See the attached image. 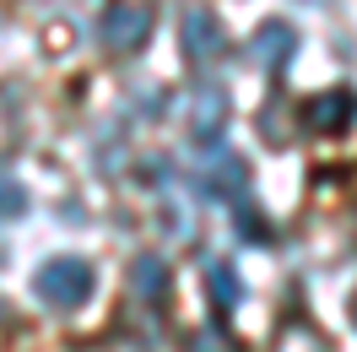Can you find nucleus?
Masks as SVG:
<instances>
[{
  "label": "nucleus",
  "mask_w": 357,
  "mask_h": 352,
  "mask_svg": "<svg viewBox=\"0 0 357 352\" xmlns=\"http://www.w3.org/2000/svg\"><path fill=\"white\" fill-rule=\"evenodd\" d=\"M249 49H255V66L266 71V76H282V71L292 66V54H298V27L282 22V17H271V22L255 27Z\"/></svg>",
  "instance_id": "nucleus-7"
},
{
  "label": "nucleus",
  "mask_w": 357,
  "mask_h": 352,
  "mask_svg": "<svg viewBox=\"0 0 357 352\" xmlns=\"http://www.w3.org/2000/svg\"><path fill=\"white\" fill-rule=\"evenodd\" d=\"M238 239H244V244H271V222L260 217L249 200L238 206Z\"/></svg>",
  "instance_id": "nucleus-10"
},
{
  "label": "nucleus",
  "mask_w": 357,
  "mask_h": 352,
  "mask_svg": "<svg viewBox=\"0 0 357 352\" xmlns=\"http://www.w3.org/2000/svg\"><path fill=\"white\" fill-rule=\"evenodd\" d=\"M130 287H135V298L157 304V298L168 293V265L157 261V255H141V261L130 265Z\"/></svg>",
  "instance_id": "nucleus-8"
},
{
  "label": "nucleus",
  "mask_w": 357,
  "mask_h": 352,
  "mask_svg": "<svg viewBox=\"0 0 357 352\" xmlns=\"http://www.w3.org/2000/svg\"><path fill=\"white\" fill-rule=\"evenodd\" d=\"M22 212H27V190H22V179L0 174V217H22Z\"/></svg>",
  "instance_id": "nucleus-11"
},
{
  "label": "nucleus",
  "mask_w": 357,
  "mask_h": 352,
  "mask_svg": "<svg viewBox=\"0 0 357 352\" xmlns=\"http://www.w3.org/2000/svg\"><path fill=\"white\" fill-rule=\"evenodd\" d=\"M222 125H227V92L217 82H201L190 92V103H184V131H190L195 147H217Z\"/></svg>",
  "instance_id": "nucleus-4"
},
{
  "label": "nucleus",
  "mask_w": 357,
  "mask_h": 352,
  "mask_svg": "<svg viewBox=\"0 0 357 352\" xmlns=\"http://www.w3.org/2000/svg\"><path fill=\"white\" fill-rule=\"evenodd\" d=\"M352 309H357V304H352Z\"/></svg>",
  "instance_id": "nucleus-13"
},
{
  "label": "nucleus",
  "mask_w": 357,
  "mask_h": 352,
  "mask_svg": "<svg viewBox=\"0 0 357 352\" xmlns=\"http://www.w3.org/2000/svg\"><path fill=\"white\" fill-rule=\"evenodd\" d=\"M92 287H98V271H92V261H82V255H54V261H44L38 277H33V293H38L49 309H60V314L82 309L92 298Z\"/></svg>",
  "instance_id": "nucleus-1"
},
{
  "label": "nucleus",
  "mask_w": 357,
  "mask_h": 352,
  "mask_svg": "<svg viewBox=\"0 0 357 352\" xmlns=\"http://www.w3.org/2000/svg\"><path fill=\"white\" fill-rule=\"evenodd\" d=\"M152 6L146 0H114L109 11H103V22H98V38H103V49H114V54H135V49L152 38Z\"/></svg>",
  "instance_id": "nucleus-2"
},
{
  "label": "nucleus",
  "mask_w": 357,
  "mask_h": 352,
  "mask_svg": "<svg viewBox=\"0 0 357 352\" xmlns=\"http://www.w3.org/2000/svg\"><path fill=\"white\" fill-rule=\"evenodd\" d=\"M206 287H211V298L222 304V314L238 309V298H244V282H238V271L227 261H206Z\"/></svg>",
  "instance_id": "nucleus-9"
},
{
  "label": "nucleus",
  "mask_w": 357,
  "mask_h": 352,
  "mask_svg": "<svg viewBox=\"0 0 357 352\" xmlns=\"http://www.w3.org/2000/svg\"><path fill=\"white\" fill-rule=\"evenodd\" d=\"M178 44H184V54H190L195 66L222 60V49H227V27H222V17H211L206 6H190V11H184V22H178Z\"/></svg>",
  "instance_id": "nucleus-5"
},
{
  "label": "nucleus",
  "mask_w": 357,
  "mask_h": 352,
  "mask_svg": "<svg viewBox=\"0 0 357 352\" xmlns=\"http://www.w3.org/2000/svg\"><path fill=\"white\" fill-rule=\"evenodd\" d=\"M276 352H331V347H325L309 325H287V336L276 342Z\"/></svg>",
  "instance_id": "nucleus-12"
},
{
  "label": "nucleus",
  "mask_w": 357,
  "mask_h": 352,
  "mask_svg": "<svg viewBox=\"0 0 357 352\" xmlns=\"http://www.w3.org/2000/svg\"><path fill=\"white\" fill-rule=\"evenodd\" d=\"M352 119H357V92H347V87H325V92H314L309 103H303L309 135H341Z\"/></svg>",
  "instance_id": "nucleus-6"
},
{
  "label": "nucleus",
  "mask_w": 357,
  "mask_h": 352,
  "mask_svg": "<svg viewBox=\"0 0 357 352\" xmlns=\"http://www.w3.org/2000/svg\"><path fill=\"white\" fill-rule=\"evenodd\" d=\"M201 190L211 200H227V206H244L249 200V168H244V157L238 152H206V163H201Z\"/></svg>",
  "instance_id": "nucleus-3"
}]
</instances>
